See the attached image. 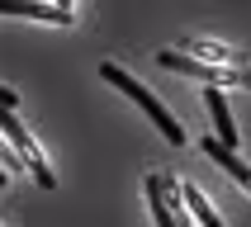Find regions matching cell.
I'll use <instances>...</instances> for the list:
<instances>
[{"label": "cell", "mask_w": 251, "mask_h": 227, "mask_svg": "<svg viewBox=\"0 0 251 227\" xmlns=\"http://www.w3.org/2000/svg\"><path fill=\"white\" fill-rule=\"evenodd\" d=\"M0 184H5V170H0Z\"/></svg>", "instance_id": "obj_11"}, {"label": "cell", "mask_w": 251, "mask_h": 227, "mask_svg": "<svg viewBox=\"0 0 251 227\" xmlns=\"http://www.w3.org/2000/svg\"><path fill=\"white\" fill-rule=\"evenodd\" d=\"M14 104H19V95H14L10 85H0V109H14Z\"/></svg>", "instance_id": "obj_10"}, {"label": "cell", "mask_w": 251, "mask_h": 227, "mask_svg": "<svg viewBox=\"0 0 251 227\" xmlns=\"http://www.w3.org/2000/svg\"><path fill=\"white\" fill-rule=\"evenodd\" d=\"M176 52H185V57H213V62H223V67H237V52L232 47H223V43H213V38H185Z\"/></svg>", "instance_id": "obj_6"}, {"label": "cell", "mask_w": 251, "mask_h": 227, "mask_svg": "<svg viewBox=\"0 0 251 227\" xmlns=\"http://www.w3.org/2000/svg\"><path fill=\"white\" fill-rule=\"evenodd\" d=\"M204 104H209V114H213V128H218V142H223V147H237V123H232V114H227V99H223V90H213V85H209V95H204Z\"/></svg>", "instance_id": "obj_5"}, {"label": "cell", "mask_w": 251, "mask_h": 227, "mask_svg": "<svg viewBox=\"0 0 251 227\" xmlns=\"http://www.w3.org/2000/svg\"><path fill=\"white\" fill-rule=\"evenodd\" d=\"M0 14H14V19H48V24H71V10H52V5H0Z\"/></svg>", "instance_id": "obj_8"}, {"label": "cell", "mask_w": 251, "mask_h": 227, "mask_svg": "<svg viewBox=\"0 0 251 227\" xmlns=\"http://www.w3.org/2000/svg\"><path fill=\"white\" fill-rule=\"evenodd\" d=\"M185 208H190V218H195L199 227H223V218L213 213V204L204 199V189H195V184H185Z\"/></svg>", "instance_id": "obj_7"}, {"label": "cell", "mask_w": 251, "mask_h": 227, "mask_svg": "<svg viewBox=\"0 0 251 227\" xmlns=\"http://www.w3.org/2000/svg\"><path fill=\"white\" fill-rule=\"evenodd\" d=\"M100 76H104L109 85H119V90H124L128 99H133V104H142V114H147V118H152L156 128H161V137H166V142H176V147L185 142V128H180V123H176V118L166 114V104H161V99H156L152 90H147V85H138V81H133V76H128L124 67L104 62V67H100Z\"/></svg>", "instance_id": "obj_1"}, {"label": "cell", "mask_w": 251, "mask_h": 227, "mask_svg": "<svg viewBox=\"0 0 251 227\" xmlns=\"http://www.w3.org/2000/svg\"><path fill=\"white\" fill-rule=\"evenodd\" d=\"M147 199H152V218H156V227H180V218L171 213L166 194H161V175H152V180H147Z\"/></svg>", "instance_id": "obj_9"}, {"label": "cell", "mask_w": 251, "mask_h": 227, "mask_svg": "<svg viewBox=\"0 0 251 227\" xmlns=\"http://www.w3.org/2000/svg\"><path fill=\"white\" fill-rule=\"evenodd\" d=\"M0 133L10 137L14 156L24 161V170H28V175H33V180H38V184H52V170H48V161H43L38 142L28 137V128L19 123V114H14V109H0Z\"/></svg>", "instance_id": "obj_2"}, {"label": "cell", "mask_w": 251, "mask_h": 227, "mask_svg": "<svg viewBox=\"0 0 251 227\" xmlns=\"http://www.w3.org/2000/svg\"><path fill=\"white\" fill-rule=\"evenodd\" d=\"M156 62H161L166 71H180V76L209 81L213 90H218V85H251V76H242L237 67H209V62H195V57H185V52H161Z\"/></svg>", "instance_id": "obj_3"}, {"label": "cell", "mask_w": 251, "mask_h": 227, "mask_svg": "<svg viewBox=\"0 0 251 227\" xmlns=\"http://www.w3.org/2000/svg\"><path fill=\"white\" fill-rule=\"evenodd\" d=\"M204 152H209L213 161H218V166H223L227 175H232V180H242V184H247V189H251V166H247V161H242L237 152H232V147H223V142H218V137H213V133H209V137H204Z\"/></svg>", "instance_id": "obj_4"}]
</instances>
